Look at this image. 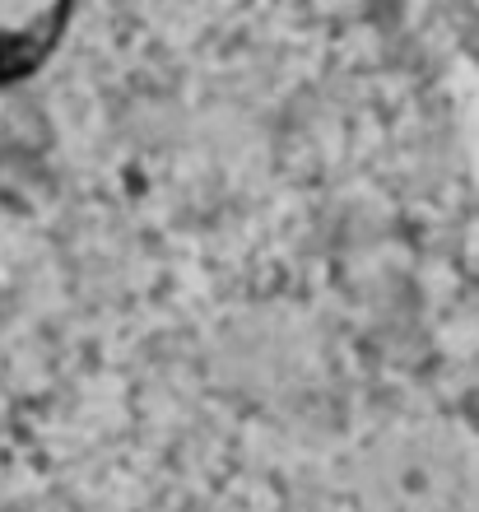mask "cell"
<instances>
[{"instance_id": "1", "label": "cell", "mask_w": 479, "mask_h": 512, "mask_svg": "<svg viewBox=\"0 0 479 512\" xmlns=\"http://www.w3.org/2000/svg\"><path fill=\"white\" fill-rule=\"evenodd\" d=\"M70 0H0V80L19 75L56 42Z\"/></svg>"}]
</instances>
